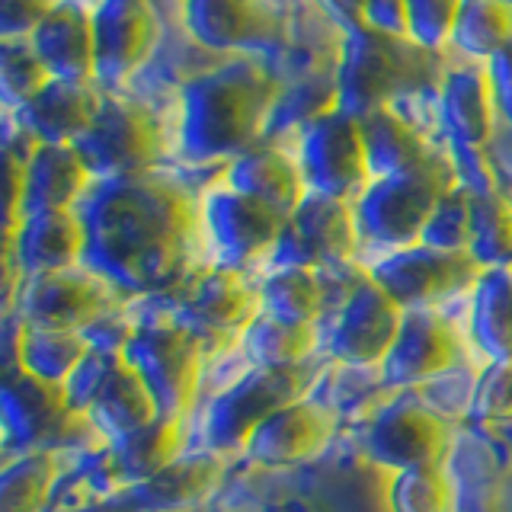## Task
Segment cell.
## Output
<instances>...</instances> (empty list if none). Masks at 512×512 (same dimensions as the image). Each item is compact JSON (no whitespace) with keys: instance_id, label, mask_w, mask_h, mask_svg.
Listing matches in <instances>:
<instances>
[{"instance_id":"obj_1","label":"cell","mask_w":512,"mask_h":512,"mask_svg":"<svg viewBox=\"0 0 512 512\" xmlns=\"http://www.w3.org/2000/svg\"><path fill=\"white\" fill-rule=\"evenodd\" d=\"M77 215L87 234L84 266L119 298H160L192 276L202 196H192L180 176L148 170L96 180Z\"/></svg>"},{"instance_id":"obj_2","label":"cell","mask_w":512,"mask_h":512,"mask_svg":"<svg viewBox=\"0 0 512 512\" xmlns=\"http://www.w3.org/2000/svg\"><path fill=\"white\" fill-rule=\"evenodd\" d=\"M282 93L285 77L256 55H231L189 77L176 96V154L196 167L231 164L266 141Z\"/></svg>"},{"instance_id":"obj_3","label":"cell","mask_w":512,"mask_h":512,"mask_svg":"<svg viewBox=\"0 0 512 512\" xmlns=\"http://www.w3.org/2000/svg\"><path fill=\"white\" fill-rule=\"evenodd\" d=\"M448 71L442 52H429L410 36L372 26L343 29L336 61V106L365 119L375 109L407 103L423 90H439Z\"/></svg>"},{"instance_id":"obj_4","label":"cell","mask_w":512,"mask_h":512,"mask_svg":"<svg viewBox=\"0 0 512 512\" xmlns=\"http://www.w3.org/2000/svg\"><path fill=\"white\" fill-rule=\"evenodd\" d=\"M458 183V167L448 154H439L420 170L372 180L362 196L352 202L359 237L372 247H381L384 253L420 244L436 205Z\"/></svg>"},{"instance_id":"obj_5","label":"cell","mask_w":512,"mask_h":512,"mask_svg":"<svg viewBox=\"0 0 512 512\" xmlns=\"http://www.w3.org/2000/svg\"><path fill=\"white\" fill-rule=\"evenodd\" d=\"M317 375L320 365L314 362L295 368H250L244 378H237L208 400L199 426L205 452L221 458L244 452L256 426H263L282 407L308 397Z\"/></svg>"},{"instance_id":"obj_6","label":"cell","mask_w":512,"mask_h":512,"mask_svg":"<svg viewBox=\"0 0 512 512\" xmlns=\"http://www.w3.org/2000/svg\"><path fill=\"white\" fill-rule=\"evenodd\" d=\"M122 359L151 391L157 413L186 420L199 400L205 343L173 320H144L135 324L132 340L125 343Z\"/></svg>"},{"instance_id":"obj_7","label":"cell","mask_w":512,"mask_h":512,"mask_svg":"<svg viewBox=\"0 0 512 512\" xmlns=\"http://www.w3.org/2000/svg\"><path fill=\"white\" fill-rule=\"evenodd\" d=\"M96 180L157 170L167 151V132L157 112L135 96L106 90L90 132L77 141Z\"/></svg>"},{"instance_id":"obj_8","label":"cell","mask_w":512,"mask_h":512,"mask_svg":"<svg viewBox=\"0 0 512 512\" xmlns=\"http://www.w3.org/2000/svg\"><path fill=\"white\" fill-rule=\"evenodd\" d=\"M164 304V320L208 340H240L250 320L260 314V285H253L240 269L208 266L176 285L160 298H144Z\"/></svg>"},{"instance_id":"obj_9","label":"cell","mask_w":512,"mask_h":512,"mask_svg":"<svg viewBox=\"0 0 512 512\" xmlns=\"http://www.w3.org/2000/svg\"><path fill=\"white\" fill-rule=\"evenodd\" d=\"M186 32L208 52L276 58L292 45L282 0H183Z\"/></svg>"},{"instance_id":"obj_10","label":"cell","mask_w":512,"mask_h":512,"mask_svg":"<svg viewBox=\"0 0 512 512\" xmlns=\"http://www.w3.org/2000/svg\"><path fill=\"white\" fill-rule=\"evenodd\" d=\"M404 314L407 311L368 276L365 266L356 269L324 330L327 356L349 368H381L404 324Z\"/></svg>"},{"instance_id":"obj_11","label":"cell","mask_w":512,"mask_h":512,"mask_svg":"<svg viewBox=\"0 0 512 512\" xmlns=\"http://www.w3.org/2000/svg\"><path fill=\"white\" fill-rule=\"evenodd\" d=\"M298 160L311 192L356 202L375 180L368 167L362 119L340 106L317 116L298 132Z\"/></svg>"},{"instance_id":"obj_12","label":"cell","mask_w":512,"mask_h":512,"mask_svg":"<svg viewBox=\"0 0 512 512\" xmlns=\"http://www.w3.org/2000/svg\"><path fill=\"white\" fill-rule=\"evenodd\" d=\"M365 269L404 311H436L445 298L474 288L484 272L468 250L452 253L426 244L381 253Z\"/></svg>"},{"instance_id":"obj_13","label":"cell","mask_w":512,"mask_h":512,"mask_svg":"<svg viewBox=\"0 0 512 512\" xmlns=\"http://www.w3.org/2000/svg\"><path fill=\"white\" fill-rule=\"evenodd\" d=\"M359 224L356 208L346 199L308 192L304 202L285 218L279 244L272 250V266H301V269H340L356 263L359 253Z\"/></svg>"},{"instance_id":"obj_14","label":"cell","mask_w":512,"mask_h":512,"mask_svg":"<svg viewBox=\"0 0 512 512\" xmlns=\"http://www.w3.org/2000/svg\"><path fill=\"white\" fill-rule=\"evenodd\" d=\"M116 304L119 295L96 272L87 266H74L20 279L10 314L20 317L26 327L84 333L100 317L116 311Z\"/></svg>"},{"instance_id":"obj_15","label":"cell","mask_w":512,"mask_h":512,"mask_svg":"<svg viewBox=\"0 0 512 512\" xmlns=\"http://www.w3.org/2000/svg\"><path fill=\"white\" fill-rule=\"evenodd\" d=\"M285 218L269 205L218 183L202 192V237L208 240L215 266L240 269L269 260L279 244Z\"/></svg>"},{"instance_id":"obj_16","label":"cell","mask_w":512,"mask_h":512,"mask_svg":"<svg viewBox=\"0 0 512 512\" xmlns=\"http://www.w3.org/2000/svg\"><path fill=\"white\" fill-rule=\"evenodd\" d=\"M445 416L410 394H397L368 416L362 432V448L381 468L410 471L439 464L448 448Z\"/></svg>"},{"instance_id":"obj_17","label":"cell","mask_w":512,"mask_h":512,"mask_svg":"<svg viewBox=\"0 0 512 512\" xmlns=\"http://www.w3.org/2000/svg\"><path fill=\"white\" fill-rule=\"evenodd\" d=\"M164 39V23L151 0H100L96 4V84L125 87L148 68Z\"/></svg>"},{"instance_id":"obj_18","label":"cell","mask_w":512,"mask_h":512,"mask_svg":"<svg viewBox=\"0 0 512 512\" xmlns=\"http://www.w3.org/2000/svg\"><path fill=\"white\" fill-rule=\"evenodd\" d=\"M464 362L458 327L439 311H407L397 340L381 365L384 388L407 391L452 375Z\"/></svg>"},{"instance_id":"obj_19","label":"cell","mask_w":512,"mask_h":512,"mask_svg":"<svg viewBox=\"0 0 512 512\" xmlns=\"http://www.w3.org/2000/svg\"><path fill=\"white\" fill-rule=\"evenodd\" d=\"M0 407H4V432L7 442L20 445L26 452H52L71 436L77 423H87L84 416H74L64 388L45 384L26 375L23 368H10L0 391Z\"/></svg>"},{"instance_id":"obj_20","label":"cell","mask_w":512,"mask_h":512,"mask_svg":"<svg viewBox=\"0 0 512 512\" xmlns=\"http://www.w3.org/2000/svg\"><path fill=\"white\" fill-rule=\"evenodd\" d=\"M336 410L320 400L301 397L272 413L247 439L244 455L260 468H298L314 461L336 436Z\"/></svg>"},{"instance_id":"obj_21","label":"cell","mask_w":512,"mask_h":512,"mask_svg":"<svg viewBox=\"0 0 512 512\" xmlns=\"http://www.w3.org/2000/svg\"><path fill=\"white\" fill-rule=\"evenodd\" d=\"M439 119L452 135L455 154H480L496 132L493 80L484 61H468L461 68H448L439 84Z\"/></svg>"},{"instance_id":"obj_22","label":"cell","mask_w":512,"mask_h":512,"mask_svg":"<svg viewBox=\"0 0 512 512\" xmlns=\"http://www.w3.org/2000/svg\"><path fill=\"white\" fill-rule=\"evenodd\" d=\"M224 477V458L212 452L183 455L157 477L112 493L106 512H196Z\"/></svg>"},{"instance_id":"obj_23","label":"cell","mask_w":512,"mask_h":512,"mask_svg":"<svg viewBox=\"0 0 512 512\" xmlns=\"http://www.w3.org/2000/svg\"><path fill=\"white\" fill-rule=\"evenodd\" d=\"M100 106V84L52 77L23 109H16V125L39 144H77L90 132Z\"/></svg>"},{"instance_id":"obj_24","label":"cell","mask_w":512,"mask_h":512,"mask_svg":"<svg viewBox=\"0 0 512 512\" xmlns=\"http://www.w3.org/2000/svg\"><path fill=\"white\" fill-rule=\"evenodd\" d=\"M224 183L256 202L269 205L282 218L292 215L311 192L308 183H304L298 151H288L272 138L253 144L250 151L234 157L228 170H224Z\"/></svg>"},{"instance_id":"obj_25","label":"cell","mask_w":512,"mask_h":512,"mask_svg":"<svg viewBox=\"0 0 512 512\" xmlns=\"http://www.w3.org/2000/svg\"><path fill=\"white\" fill-rule=\"evenodd\" d=\"M84 247L87 234L77 208L26 215L16 234L7 237V253L20 269V279L84 266Z\"/></svg>"},{"instance_id":"obj_26","label":"cell","mask_w":512,"mask_h":512,"mask_svg":"<svg viewBox=\"0 0 512 512\" xmlns=\"http://www.w3.org/2000/svg\"><path fill=\"white\" fill-rule=\"evenodd\" d=\"M32 45L55 77L96 84V7L87 0H61Z\"/></svg>"},{"instance_id":"obj_27","label":"cell","mask_w":512,"mask_h":512,"mask_svg":"<svg viewBox=\"0 0 512 512\" xmlns=\"http://www.w3.org/2000/svg\"><path fill=\"white\" fill-rule=\"evenodd\" d=\"M186 448V420H173V416H157L148 426H141L128 436L106 442L103 448V468L109 484L135 487L144 480L157 477L173 461L183 458Z\"/></svg>"},{"instance_id":"obj_28","label":"cell","mask_w":512,"mask_h":512,"mask_svg":"<svg viewBox=\"0 0 512 512\" xmlns=\"http://www.w3.org/2000/svg\"><path fill=\"white\" fill-rule=\"evenodd\" d=\"M93 183L77 144H36L26 160V215L77 208Z\"/></svg>"},{"instance_id":"obj_29","label":"cell","mask_w":512,"mask_h":512,"mask_svg":"<svg viewBox=\"0 0 512 512\" xmlns=\"http://www.w3.org/2000/svg\"><path fill=\"white\" fill-rule=\"evenodd\" d=\"M362 135H365L368 167H372L375 180L420 170L442 154L436 148V141L400 109V103L375 109L372 116H365Z\"/></svg>"},{"instance_id":"obj_30","label":"cell","mask_w":512,"mask_h":512,"mask_svg":"<svg viewBox=\"0 0 512 512\" xmlns=\"http://www.w3.org/2000/svg\"><path fill=\"white\" fill-rule=\"evenodd\" d=\"M471 343L490 362L512 359V266L484 269L471 288Z\"/></svg>"},{"instance_id":"obj_31","label":"cell","mask_w":512,"mask_h":512,"mask_svg":"<svg viewBox=\"0 0 512 512\" xmlns=\"http://www.w3.org/2000/svg\"><path fill=\"white\" fill-rule=\"evenodd\" d=\"M237 343L244 346V356L253 368H295L314 362L324 333L317 324H288V320L260 311Z\"/></svg>"},{"instance_id":"obj_32","label":"cell","mask_w":512,"mask_h":512,"mask_svg":"<svg viewBox=\"0 0 512 512\" xmlns=\"http://www.w3.org/2000/svg\"><path fill=\"white\" fill-rule=\"evenodd\" d=\"M157 416L160 413H157L151 391L144 388V381L132 372V368L122 365L119 372L109 378L103 394L93 400L87 423L96 439L116 442V439L128 436V432L148 426L151 420H157Z\"/></svg>"},{"instance_id":"obj_33","label":"cell","mask_w":512,"mask_h":512,"mask_svg":"<svg viewBox=\"0 0 512 512\" xmlns=\"http://www.w3.org/2000/svg\"><path fill=\"white\" fill-rule=\"evenodd\" d=\"M87 352H90L87 333L26 327L20 320V333H16V368H23L32 378L64 388V381L74 375V368L84 362Z\"/></svg>"},{"instance_id":"obj_34","label":"cell","mask_w":512,"mask_h":512,"mask_svg":"<svg viewBox=\"0 0 512 512\" xmlns=\"http://www.w3.org/2000/svg\"><path fill=\"white\" fill-rule=\"evenodd\" d=\"M260 308L288 324H320L327 314L324 272L301 266H269L260 279Z\"/></svg>"},{"instance_id":"obj_35","label":"cell","mask_w":512,"mask_h":512,"mask_svg":"<svg viewBox=\"0 0 512 512\" xmlns=\"http://www.w3.org/2000/svg\"><path fill=\"white\" fill-rule=\"evenodd\" d=\"M512 42V0H464L452 48L468 61H490Z\"/></svg>"},{"instance_id":"obj_36","label":"cell","mask_w":512,"mask_h":512,"mask_svg":"<svg viewBox=\"0 0 512 512\" xmlns=\"http://www.w3.org/2000/svg\"><path fill=\"white\" fill-rule=\"evenodd\" d=\"M468 253L484 269L512 266V199L500 186L474 192V224Z\"/></svg>"},{"instance_id":"obj_37","label":"cell","mask_w":512,"mask_h":512,"mask_svg":"<svg viewBox=\"0 0 512 512\" xmlns=\"http://www.w3.org/2000/svg\"><path fill=\"white\" fill-rule=\"evenodd\" d=\"M55 452H26L0 474V512H42L58 480Z\"/></svg>"},{"instance_id":"obj_38","label":"cell","mask_w":512,"mask_h":512,"mask_svg":"<svg viewBox=\"0 0 512 512\" xmlns=\"http://www.w3.org/2000/svg\"><path fill=\"white\" fill-rule=\"evenodd\" d=\"M455 484L439 464L397 471L388 490L391 512H455Z\"/></svg>"},{"instance_id":"obj_39","label":"cell","mask_w":512,"mask_h":512,"mask_svg":"<svg viewBox=\"0 0 512 512\" xmlns=\"http://www.w3.org/2000/svg\"><path fill=\"white\" fill-rule=\"evenodd\" d=\"M55 74L36 52L32 39H4L0 45V87H4L7 109H23Z\"/></svg>"},{"instance_id":"obj_40","label":"cell","mask_w":512,"mask_h":512,"mask_svg":"<svg viewBox=\"0 0 512 512\" xmlns=\"http://www.w3.org/2000/svg\"><path fill=\"white\" fill-rule=\"evenodd\" d=\"M471 224H474V192L464 183H458L455 189H448L442 202L436 205L420 244L436 247V250H452V253L468 250Z\"/></svg>"},{"instance_id":"obj_41","label":"cell","mask_w":512,"mask_h":512,"mask_svg":"<svg viewBox=\"0 0 512 512\" xmlns=\"http://www.w3.org/2000/svg\"><path fill=\"white\" fill-rule=\"evenodd\" d=\"M125 365L122 352L116 349H96L90 346V352L84 356V362H80L74 368V375L64 381V400H68V407L74 416H84L93 407V400L103 394V388L109 384V378L119 372V368Z\"/></svg>"},{"instance_id":"obj_42","label":"cell","mask_w":512,"mask_h":512,"mask_svg":"<svg viewBox=\"0 0 512 512\" xmlns=\"http://www.w3.org/2000/svg\"><path fill=\"white\" fill-rule=\"evenodd\" d=\"M464 0H407V36L429 52H448Z\"/></svg>"},{"instance_id":"obj_43","label":"cell","mask_w":512,"mask_h":512,"mask_svg":"<svg viewBox=\"0 0 512 512\" xmlns=\"http://www.w3.org/2000/svg\"><path fill=\"white\" fill-rule=\"evenodd\" d=\"M471 416L480 423H512V359L490 362L471 388Z\"/></svg>"},{"instance_id":"obj_44","label":"cell","mask_w":512,"mask_h":512,"mask_svg":"<svg viewBox=\"0 0 512 512\" xmlns=\"http://www.w3.org/2000/svg\"><path fill=\"white\" fill-rule=\"evenodd\" d=\"M61 0H0V36L32 39Z\"/></svg>"},{"instance_id":"obj_45","label":"cell","mask_w":512,"mask_h":512,"mask_svg":"<svg viewBox=\"0 0 512 512\" xmlns=\"http://www.w3.org/2000/svg\"><path fill=\"white\" fill-rule=\"evenodd\" d=\"M362 23L407 36V0H362Z\"/></svg>"},{"instance_id":"obj_46","label":"cell","mask_w":512,"mask_h":512,"mask_svg":"<svg viewBox=\"0 0 512 512\" xmlns=\"http://www.w3.org/2000/svg\"><path fill=\"white\" fill-rule=\"evenodd\" d=\"M487 71L493 80V93H496V106H500V116L512 125V42L496 52L487 61Z\"/></svg>"},{"instance_id":"obj_47","label":"cell","mask_w":512,"mask_h":512,"mask_svg":"<svg viewBox=\"0 0 512 512\" xmlns=\"http://www.w3.org/2000/svg\"><path fill=\"white\" fill-rule=\"evenodd\" d=\"M320 4L330 10V16L343 23V29L362 26V0H320Z\"/></svg>"}]
</instances>
